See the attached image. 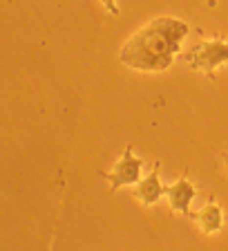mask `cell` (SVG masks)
I'll return each mask as SVG.
<instances>
[{
  "instance_id": "1",
  "label": "cell",
  "mask_w": 228,
  "mask_h": 251,
  "mask_svg": "<svg viewBox=\"0 0 228 251\" xmlns=\"http://www.w3.org/2000/svg\"><path fill=\"white\" fill-rule=\"evenodd\" d=\"M190 25L175 16H159L125 41L119 61L137 72H166L182 54Z\"/></svg>"
},
{
  "instance_id": "2",
  "label": "cell",
  "mask_w": 228,
  "mask_h": 251,
  "mask_svg": "<svg viewBox=\"0 0 228 251\" xmlns=\"http://www.w3.org/2000/svg\"><path fill=\"white\" fill-rule=\"evenodd\" d=\"M183 61H186L192 70L204 72L210 81H215L217 68H222L224 63H228V41L222 36L199 41L197 45L190 47V50L183 54Z\"/></svg>"
},
{
  "instance_id": "3",
  "label": "cell",
  "mask_w": 228,
  "mask_h": 251,
  "mask_svg": "<svg viewBox=\"0 0 228 251\" xmlns=\"http://www.w3.org/2000/svg\"><path fill=\"white\" fill-rule=\"evenodd\" d=\"M143 166L145 162L135 155V146L128 144L121 152V157L114 162L112 171H99V175L110 182V193H116L125 186H135L143 177Z\"/></svg>"
},
{
  "instance_id": "4",
  "label": "cell",
  "mask_w": 228,
  "mask_h": 251,
  "mask_svg": "<svg viewBox=\"0 0 228 251\" xmlns=\"http://www.w3.org/2000/svg\"><path fill=\"white\" fill-rule=\"evenodd\" d=\"M197 193H199V188L188 179V173H183L175 184L163 186V195L168 198L170 213L172 215L182 213V215H186V218H190V220H192V215H195V211H192V200L197 198Z\"/></svg>"
},
{
  "instance_id": "5",
  "label": "cell",
  "mask_w": 228,
  "mask_h": 251,
  "mask_svg": "<svg viewBox=\"0 0 228 251\" xmlns=\"http://www.w3.org/2000/svg\"><path fill=\"white\" fill-rule=\"evenodd\" d=\"M159 168H161V162H155L152 164V171L141 177L139 182L132 186V198L141 204V206H155L161 198H163V184L159 179Z\"/></svg>"
},
{
  "instance_id": "6",
  "label": "cell",
  "mask_w": 228,
  "mask_h": 251,
  "mask_svg": "<svg viewBox=\"0 0 228 251\" xmlns=\"http://www.w3.org/2000/svg\"><path fill=\"white\" fill-rule=\"evenodd\" d=\"M192 220L197 222L199 231H202L204 235L217 233V231L224 229V209H222V204H217V200L210 195L208 202L204 204L197 213L192 215Z\"/></svg>"
},
{
  "instance_id": "7",
  "label": "cell",
  "mask_w": 228,
  "mask_h": 251,
  "mask_svg": "<svg viewBox=\"0 0 228 251\" xmlns=\"http://www.w3.org/2000/svg\"><path fill=\"white\" fill-rule=\"evenodd\" d=\"M103 2V7L108 11H112V16H119L121 14V9H119V5H116V0H101Z\"/></svg>"
},
{
  "instance_id": "8",
  "label": "cell",
  "mask_w": 228,
  "mask_h": 251,
  "mask_svg": "<svg viewBox=\"0 0 228 251\" xmlns=\"http://www.w3.org/2000/svg\"><path fill=\"white\" fill-rule=\"evenodd\" d=\"M222 159H224V171L228 175V152H222Z\"/></svg>"
}]
</instances>
